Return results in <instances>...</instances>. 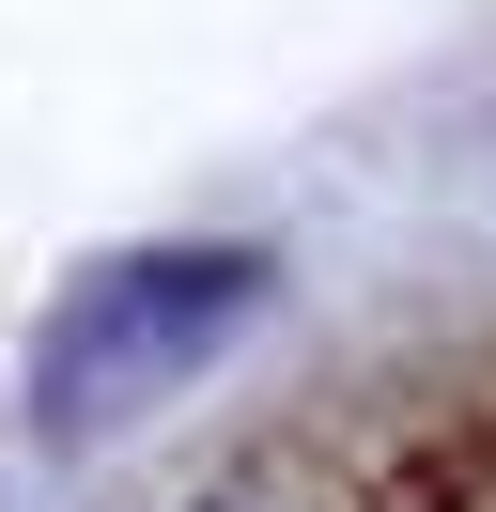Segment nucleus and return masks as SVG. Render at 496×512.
<instances>
[{
    "mask_svg": "<svg viewBox=\"0 0 496 512\" xmlns=\"http://www.w3.org/2000/svg\"><path fill=\"white\" fill-rule=\"evenodd\" d=\"M233 311H248V264L233 249L217 264H124V280H93L78 311H62V342H47V419L62 435H78V419H124L140 388H171Z\"/></svg>",
    "mask_w": 496,
    "mask_h": 512,
    "instance_id": "obj_1",
    "label": "nucleus"
}]
</instances>
